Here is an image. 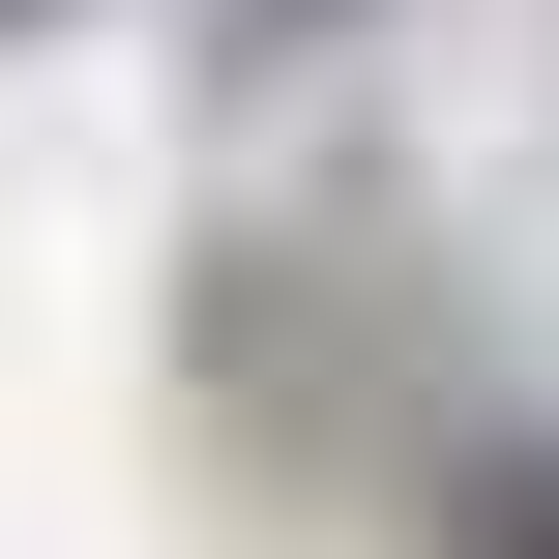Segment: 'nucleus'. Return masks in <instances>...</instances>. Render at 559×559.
I'll return each instance as SVG.
<instances>
[{
	"mask_svg": "<svg viewBox=\"0 0 559 559\" xmlns=\"http://www.w3.org/2000/svg\"><path fill=\"white\" fill-rule=\"evenodd\" d=\"M442 559H559V472H472V501H442Z\"/></svg>",
	"mask_w": 559,
	"mask_h": 559,
	"instance_id": "1",
	"label": "nucleus"
}]
</instances>
